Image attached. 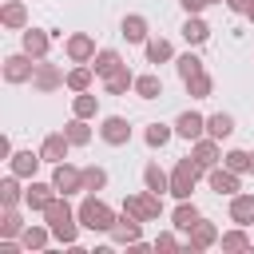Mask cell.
<instances>
[{"label": "cell", "mask_w": 254, "mask_h": 254, "mask_svg": "<svg viewBox=\"0 0 254 254\" xmlns=\"http://www.w3.org/2000/svg\"><path fill=\"white\" fill-rule=\"evenodd\" d=\"M44 222L52 226V238H56V242H64V246H75V238H79V214L67 206V194H56V198L48 202V210H44Z\"/></svg>", "instance_id": "obj_1"}, {"label": "cell", "mask_w": 254, "mask_h": 254, "mask_svg": "<svg viewBox=\"0 0 254 254\" xmlns=\"http://www.w3.org/2000/svg\"><path fill=\"white\" fill-rule=\"evenodd\" d=\"M75 214H79V226L91 230V234H111V226H115V218H119V214H115L99 194H91V190H87V198L75 206Z\"/></svg>", "instance_id": "obj_2"}, {"label": "cell", "mask_w": 254, "mask_h": 254, "mask_svg": "<svg viewBox=\"0 0 254 254\" xmlns=\"http://www.w3.org/2000/svg\"><path fill=\"white\" fill-rule=\"evenodd\" d=\"M202 175H206V171L194 163V155L179 159L175 171H171V194H175V198H190V190H194V183H198Z\"/></svg>", "instance_id": "obj_3"}, {"label": "cell", "mask_w": 254, "mask_h": 254, "mask_svg": "<svg viewBox=\"0 0 254 254\" xmlns=\"http://www.w3.org/2000/svg\"><path fill=\"white\" fill-rule=\"evenodd\" d=\"M123 210L135 214V218H143V222H155V218L163 214V194H155V190L127 194V198H123Z\"/></svg>", "instance_id": "obj_4"}, {"label": "cell", "mask_w": 254, "mask_h": 254, "mask_svg": "<svg viewBox=\"0 0 254 254\" xmlns=\"http://www.w3.org/2000/svg\"><path fill=\"white\" fill-rule=\"evenodd\" d=\"M36 64H40V60H32V56L20 48L16 56H8V60H4V79H8V83H32Z\"/></svg>", "instance_id": "obj_5"}, {"label": "cell", "mask_w": 254, "mask_h": 254, "mask_svg": "<svg viewBox=\"0 0 254 254\" xmlns=\"http://www.w3.org/2000/svg\"><path fill=\"white\" fill-rule=\"evenodd\" d=\"M52 187H56L60 194H79V190H83V167H71L67 159L56 163V171H52Z\"/></svg>", "instance_id": "obj_6"}, {"label": "cell", "mask_w": 254, "mask_h": 254, "mask_svg": "<svg viewBox=\"0 0 254 254\" xmlns=\"http://www.w3.org/2000/svg\"><path fill=\"white\" fill-rule=\"evenodd\" d=\"M32 87H36L40 95H52L56 87H67V75H64L56 64L40 60V64H36V75H32Z\"/></svg>", "instance_id": "obj_7"}, {"label": "cell", "mask_w": 254, "mask_h": 254, "mask_svg": "<svg viewBox=\"0 0 254 254\" xmlns=\"http://www.w3.org/2000/svg\"><path fill=\"white\" fill-rule=\"evenodd\" d=\"M111 242H119V246H135V242H143V218H135V214H119L115 218V226H111Z\"/></svg>", "instance_id": "obj_8"}, {"label": "cell", "mask_w": 254, "mask_h": 254, "mask_svg": "<svg viewBox=\"0 0 254 254\" xmlns=\"http://www.w3.org/2000/svg\"><path fill=\"white\" fill-rule=\"evenodd\" d=\"M190 254H198V250H210V246H218V226L214 222H206V218H198L190 230H187V242H183Z\"/></svg>", "instance_id": "obj_9"}, {"label": "cell", "mask_w": 254, "mask_h": 254, "mask_svg": "<svg viewBox=\"0 0 254 254\" xmlns=\"http://www.w3.org/2000/svg\"><path fill=\"white\" fill-rule=\"evenodd\" d=\"M64 52H67L71 64H91V60H95V40H91L87 32H71V36L64 40Z\"/></svg>", "instance_id": "obj_10"}, {"label": "cell", "mask_w": 254, "mask_h": 254, "mask_svg": "<svg viewBox=\"0 0 254 254\" xmlns=\"http://www.w3.org/2000/svg\"><path fill=\"white\" fill-rule=\"evenodd\" d=\"M206 183H210L214 194H238L242 190V175L230 171V167H210L206 171Z\"/></svg>", "instance_id": "obj_11"}, {"label": "cell", "mask_w": 254, "mask_h": 254, "mask_svg": "<svg viewBox=\"0 0 254 254\" xmlns=\"http://www.w3.org/2000/svg\"><path fill=\"white\" fill-rule=\"evenodd\" d=\"M20 48H24L32 60H48L52 32H44V28H24V32H20Z\"/></svg>", "instance_id": "obj_12"}, {"label": "cell", "mask_w": 254, "mask_h": 254, "mask_svg": "<svg viewBox=\"0 0 254 254\" xmlns=\"http://www.w3.org/2000/svg\"><path fill=\"white\" fill-rule=\"evenodd\" d=\"M99 139H103L107 147H123V143H131V123H127L123 115H107L103 127H99Z\"/></svg>", "instance_id": "obj_13"}, {"label": "cell", "mask_w": 254, "mask_h": 254, "mask_svg": "<svg viewBox=\"0 0 254 254\" xmlns=\"http://www.w3.org/2000/svg\"><path fill=\"white\" fill-rule=\"evenodd\" d=\"M175 135L187 139V143L202 139V135H206V115H198V111H183V115L175 119Z\"/></svg>", "instance_id": "obj_14"}, {"label": "cell", "mask_w": 254, "mask_h": 254, "mask_svg": "<svg viewBox=\"0 0 254 254\" xmlns=\"http://www.w3.org/2000/svg\"><path fill=\"white\" fill-rule=\"evenodd\" d=\"M67 151H71V139H67L64 131H52V135L40 143V155H44V163H52V167H56V163H64V159H67Z\"/></svg>", "instance_id": "obj_15"}, {"label": "cell", "mask_w": 254, "mask_h": 254, "mask_svg": "<svg viewBox=\"0 0 254 254\" xmlns=\"http://www.w3.org/2000/svg\"><path fill=\"white\" fill-rule=\"evenodd\" d=\"M40 163H44V155H40V151H12L8 171H12V175H20V179H36Z\"/></svg>", "instance_id": "obj_16"}, {"label": "cell", "mask_w": 254, "mask_h": 254, "mask_svg": "<svg viewBox=\"0 0 254 254\" xmlns=\"http://www.w3.org/2000/svg\"><path fill=\"white\" fill-rule=\"evenodd\" d=\"M56 194H60V190H56L52 183H36V179H32V183H28V190H24V206L44 214V210H48V202H52Z\"/></svg>", "instance_id": "obj_17"}, {"label": "cell", "mask_w": 254, "mask_h": 254, "mask_svg": "<svg viewBox=\"0 0 254 254\" xmlns=\"http://www.w3.org/2000/svg\"><path fill=\"white\" fill-rule=\"evenodd\" d=\"M190 155H194V163H198L202 171H210V167H218V159H222V151H218V139H210V135H202V139H194V147H190Z\"/></svg>", "instance_id": "obj_18"}, {"label": "cell", "mask_w": 254, "mask_h": 254, "mask_svg": "<svg viewBox=\"0 0 254 254\" xmlns=\"http://www.w3.org/2000/svg\"><path fill=\"white\" fill-rule=\"evenodd\" d=\"M119 36H123L127 44H147V40H151V36H147V16H139V12L123 16V24H119Z\"/></svg>", "instance_id": "obj_19"}, {"label": "cell", "mask_w": 254, "mask_h": 254, "mask_svg": "<svg viewBox=\"0 0 254 254\" xmlns=\"http://www.w3.org/2000/svg\"><path fill=\"white\" fill-rule=\"evenodd\" d=\"M0 24L12 28V32H24V28H28V8H24V0H8V4L0 8Z\"/></svg>", "instance_id": "obj_20"}, {"label": "cell", "mask_w": 254, "mask_h": 254, "mask_svg": "<svg viewBox=\"0 0 254 254\" xmlns=\"http://www.w3.org/2000/svg\"><path fill=\"white\" fill-rule=\"evenodd\" d=\"M230 222H238V226H250L254 222V194H230Z\"/></svg>", "instance_id": "obj_21"}, {"label": "cell", "mask_w": 254, "mask_h": 254, "mask_svg": "<svg viewBox=\"0 0 254 254\" xmlns=\"http://www.w3.org/2000/svg\"><path fill=\"white\" fill-rule=\"evenodd\" d=\"M143 187L155 190V194H171V175H167L159 163H147V167H143Z\"/></svg>", "instance_id": "obj_22"}, {"label": "cell", "mask_w": 254, "mask_h": 254, "mask_svg": "<svg viewBox=\"0 0 254 254\" xmlns=\"http://www.w3.org/2000/svg\"><path fill=\"white\" fill-rule=\"evenodd\" d=\"M198 218H202V214H198V206H194L190 198H179V206L171 210V226H175V230H190Z\"/></svg>", "instance_id": "obj_23"}, {"label": "cell", "mask_w": 254, "mask_h": 254, "mask_svg": "<svg viewBox=\"0 0 254 254\" xmlns=\"http://www.w3.org/2000/svg\"><path fill=\"white\" fill-rule=\"evenodd\" d=\"M206 36H210V24H206L202 16H187V20H183V40H187L190 48L206 44Z\"/></svg>", "instance_id": "obj_24"}, {"label": "cell", "mask_w": 254, "mask_h": 254, "mask_svg": "<svg viewBox=\"0 0 254 254\" xmlns=\"http://www.w3.org/2000/svg\"><path fill=\"white\" fill-rule=\"evenodd\" d=\"M103 87H107V95H127V91H135V75H131V67L123 64L119 71H111V75L103 79Z\"/></svg>", "instance_id": "obj_25"}, {"label": "cell", "mask_w": 254, "mask_h": 254, "mask_svg": "<svg viewBox=\"0 0 254 254\" xmlns=\"http://www.w3.org/2000/svg\"><path fill=\"white\" fill-rule=\"evenodd\" d=\"M206 135L210 139H230L234 135V115H226V111H214V115H206Z\"/></svg>", "instance_id": "obj_26"}, {"label": "cell", "mask_w": 254, "mask_h": 254, "mask_svg": "<svg viewBox=\"0 0 254 254\" xmlns=\"http://www.w3.org/2000/svg\"><path fill=\"white\" fill-rule=\"evenodd\" d=\"M48 238H52V226H48V222H44V226H40V222H28V226H24V234H20L24 250H44V246H48Z\"/></svg>", "instance_id": "obj_27"}, {"label": "cell", "mask_w": 254, "mask_h": 254, "mask_svg": "<svg viewBox=\"0 0 254 254\" xmlns=\"http://www.w3.org/2000/svg\"><path fill=\"white\" fill-rule=\"evenodd\" d=\"M91 67H95V75H111V71H119L123 67V56L115 52V48H103V52H95V60H91Z\"/></svg>", "instance_id": "obj_28"}, {"label": "cell", "mask_w": 254, "mask_h": 254, "mask_svg": "<svg viewBox=\"0 0 254 254\" xmlns=\"http://www.w3.org/2000/svg\"><path fill=\"white\" fill-rule=\"evenodd\" d=\"M24 190L28 187H20V175H8L4 183H0V206L8 210V206H20L24 202Z\"/></svg>", "instance_id": "obj_29"}, {"label": "cell", "mask_w": 254, "mask_h": 254, "mask_svg": "<svg viewBox=\"0 0 254 254\" xmlns=\"http://www.w3.org/2000/svg\"><path fill=\"white\" fill-rule=\"evenodd\" d=\"M143 56H147V64H167V60H175V48H171V40H147L143 44Z\"/></svg>", "instance_id": "obj_30"}, {"label": "cell", "mask_w": 254, "mask_h": 254, "mask_svg": "<svg viewBox=\"0 0 254 254\" xmlns=\"http://www.w3.org/2000/svg\"><path fill=\"white\" fill-rule=\"evenodd\" d=\"M71 115H79V119H95V115H99V95H91V91H75V99H71Z\"/></svg>", "instance_id": "obj_31"}, {"label": "cell", "mask_w": 254, "mask_h": 254, "mask_svg": "<svg viewBox=\"0 0 254 254\" xmlns=\"http://www.w3.org/2000/svg\"><path fill=\"white\" fill-rule=\"evenodd\" d=\"M91 79H95V67H91V64H75V67L67 71V91H87Z\"/></svg>", "instance_id": "obj_32"}, {"label": "cell", "mask_w": 254, "mask_h": 254, "mask_svg": "<svg viewBox=\"0 0 254 254\" xmlns=\"http://www.w3.org/2000/svg\"><path fill=\"white\" fill-rule=\"evenodd\" d=\"M135 95H139V99H159V95H163V79H159L155 71L135 75Z\"/></svg>", "instance_id": "obj_33"}, {"label": "cell", "mask_w": 254, "mask_h": 254, "mask_svg": "<svg viewBox=\"0 0 254 254\" xmlns=\"http://www.w3.org/2000/svg\"><path fill=\"white\" fill-rule=\"evenodd\" d=\"M64 135L71 139V147H87V143H91V127H87V119H79V115H71V119H67Z\"/></svg>", "instance_id": "obj_34"}, {"label": "cell", "mask_w": 254, "mask_h": 254, "mask_svg": "<svg viewBox=\"0 0 254 254\" xmlns=\"http://www.w3.org/2000/svg\"><path fill=\"white\" fill-rule=\"evenodd\" d=\"M24 226H28V222H24V214H20L16 206H8V210H4V218H0V238H20V234H24Z\"/></svg>", "instance_id": "obj_35"}, {"label": "cell", "mask_w": 254, "mask_h": 254, "mask_svg": "<svg viewBox=\"0 0 254 254\" xmlns=\"http://www.w3.org/2000/svg\"><path fill=\"white\" fill-rule=\"evenodd\" d=\"M218 246H222V250H254V242H250L246 226H234V230L218 234Z\"/></svg>", "instance_id": "obj_36"}, {"label": "cell", "mask_w": 254, "mask_h": 254, "mask_svg": "<svg viewBox=\"0 0 254 254\" xmlns=\"http://www.w3.org/2000/svg\"><path fill=\"white\" fill-rule=\"evenodd\" d=\"M171 135H175V127H167V123H151V127L143 131V143H147L151 151H159V147L171 143Z\"/></svg>", "instance_id": "obj_37"}, {"label": "cell", "mask_w": 254, "mask_h": 254, "mask_svg": "<svg viewBox=\"0 0 254 254\" xmlns=\"http://www.w3.org/2000/svg\"><path fill=\"white\" fill-rule=\"evenodd\" d=\"M210 91H214V79H210L206 71H198V75L187 79V95H190V99H210Z\"/></svg>", "instance_id": "obj_38"}, {"label": "cell", "mask_w": 254, "mask_h": 254, "mask_svg": "<svg viewBox=\"0 0 254 254\" xmlns=\"http://www.w3.org/2000/svg\"><path fill=\"white\" fill-rule=\"evenodd\" d=\"M175 67H179V79H183V83H187V79H190V75H198V71H202V60H198V56H194V52H183V56H179V60H175Z\"/></svg>", "instance_id": "obj_39"}, {"label": "cell", "mask_w": 254, "mask_h": 254, "mask_svg": "<svg viewBox=\"0 0 254 254\" xmlns=\"http://www.w3.org/2000/svg\"><path fill=\"white\" fill-rule=\"evenodd\" d=\"M103 187H107V171H103V167H95V163H91V167H83V190H91V194H95V190H103Z\"/></svg>", "instance_id": "obj_40"}, {"label": "cell", "mask_w": 254, "mask_h": 254, "mask_svg": "<svg viewBox=\"0 0 254 254\" xmlns=\"http://www.w3.org/2000/svg\"><path fill=\"white\" fill-rule=\"evenodd\" d=\"M222 167H230V171L246 175V171H250V151H238V147H234V151H226V155H222Z\"/></svg>", "instance_id": "obj_41"}, {"label": "cell", "mask_w": 254, "mask_h": 254, "mask_svg": "<svg viewBox=\"0 0 254 254\" xmlns=\"http://www.w3.org/2000/svg\"><path fill=\"white\" fill-rule=\"evenodd\" d=\"M151 246H155V250H179V246H183V242H179V238H175V234H171V230H163V234H159V238H155V242H151Z\"/></svg>", "instance_id": "obj_42"}, {"label": "cell", "mask_w": 254, "mask_h": 254, "mask_svg": "<svg viewBox=\"0 0 254 254\" xmlns=\"http://www.w3.org/2000/svg\"><path fill=\"white\" fill-rule=\"evenodd\" d=\"M179 4H183V12H187V16H198V12L206 8V0H179Z\"/></svg>", "instance_id": "obj_43"}, {"label": "cell", "mask_w": 254, "mask_h": 254, "mask_svg": "<svg viewBox=\"0 0 254 254\" xmlns=\"http://www.w3.org/2000/svg\"><path fill=\"white\" fill-rule=\"evenodd\" d=\"M250 4H254V0H226V8H230V12H242V16L250 12Z\"/></svg>", "instance_id": "obj_44"}, {"label": "cell", "mask_w": 254, "mask_h": 254, "mask_svg": "<svg viewBox=\"0 0 254 254\" xmlns=\"http://www.w3.org/2000/svg\"><path fill=\"white\" fill-rule=\"evenodd\" d=\"M0 159H12V139H8V135L0 139Z\"/></svg>", "instance_id": "obj_45"}, {"label": "cell", "mask_w": 254, "mask_h": 254, "mask_svg": "<svg viewBox=\"0 0 254 254\" xmlns=\"http://www.w3.org/2000/svg\"><path fill=\"white\" fill-rule=\"evenodd\" d=\"M246 16H250V24H254V4H250V12H246Z\"/></svg>", "instance_id": "obj_46"}, {"label": "cell", "mask_w": 254, "mask_h": 254, "mask_svg": "<svg viewBox=\"0 0 254 254\" xmlns=\"http://www.w3.org/2000/svg\"><path fill=\"white\" fill-rule=\"evenodd\" d=\"M250 171H254V151H250Z\"/></svg>", "instance_id": "obj_47"}, {"label": "cell", "mask_w": 254, "mask_h": 254, "mask_svg": "<svg viewBox=\"0 0 254 254\" xmlns=\"http://www.w3.org/2000/svg\"><path fill=\"white\" fill-rule=\"evenodd\" d=\"M206 4H222V0H206Z\"/></svg>", "instance_id": "obj_48"}]
</instances>
